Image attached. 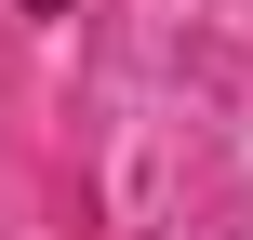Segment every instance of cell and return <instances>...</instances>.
<instances>
[{
  "label": "cell",
  "instance_id": "6da1fadb",
  "mask_svg": "<svg viewBox=\"0 0 253 240\" xmlns=\"http://www.w3.org/2000/svg\"><path fill=\"white\" fill-rule=\"evenodd\" d=\"M40 13H67V0H40Z\"/></svg>",
  "mask_w": 253,
  "mask_h": 240
}]
</instances>
